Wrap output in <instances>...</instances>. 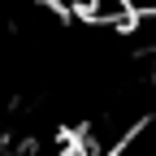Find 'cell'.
<instances>
[{
    "instance_id": "6da1fadb",
    "label": "cell",
    "mask_w": 156,
    "mask_h": 156,
    "mask_svg": "<svg viewBox=\"0 0 156 156\" xmlns=\"http://www.w3.org/2000/svg\"><path fill=\"white\" fill-rule=\"evenodd\" d=\"M139 9L130 0H87V22L91 26H104V30H130Z\"/></svg>"
},
{
    "instance_id": "7a4b0ae2",
    "label": "cell",
    "mask_w": 156,
    "mask_h": 156,
    "mask_svg": "<svg viewBox=\"0 0 156 156\" xmlns=\"http://www.w3.org/2000/svg\"><path fill=\"white\" fill-rule=\"evenodd\" d=\"M48 9H56V13H83L87 17V0H44Z\"/></svg>"
}]
</instances>
